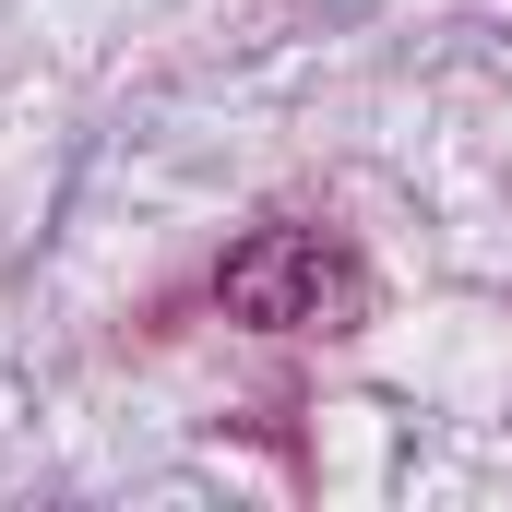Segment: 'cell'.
Listing matches in <instances>:
<instances>
[{"instance_id":"cell-1","label":"cell","mask_w":512,"mask_h":512,"mask_svg":"<svg viewBox=\"0 0 512 512\" xmlns=\"http://www.w3.org/2000/svg\"><path fill=\"white\" fill-rule=\"evenodd\" d=\"M215 298L251 334H358L370 322V262L334 227H262L215 262Z\"/></svg>"}]
</instances>
